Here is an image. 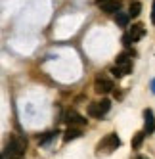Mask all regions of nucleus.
Instances as JSON below:
<instances>
[{"mask_svg": "<svg viewBox=\"0 0 155 159\" xmlns=\"http://www.w3.org/2000/svg\"><path fill=\"white\" fill-rule=\"evenodd\" d=\"M65 123H67L69 127H84V125H86V119L81 115L79 111L67 109V113H65Z\"/></svg>", "mask_w": 155, "mask_h": 159, "instance_id": "nucleus-7", "label": "nucleus"}, {"mask_svg": "<svg viewBox=\"0 0 155 159\" xmlns=\"http://www.w3.org/2000/svg\"><path fill=\"white\" fill-rule=\"evenodd\" d=\"M56 134H60V132H58V130H52V132H48V134H46V136H44V138L40 140V146H46V144H48L52 138H56Z\"/></svg>", "mask_w": 155, "mask_h": 159, "instance_id": "nucleus-14", "label": "nucleus"}, {"mask_svg": "<svg viewBox=\"0 0 155 159\" xmlns=\"http://www.w3.org/2000/svg\"><path fill=\"white\" fill-rule=\"evenodd\" d=\"M100 6H102V12H105V14H115V12L121 10V2H119V0H105V2L100 4Z\"/></svg>", "mask_w": 155, "mask_h": 159, "instance_id": "nucleus-9", "label": "nucleus"}, {"mask_svg": "<svg viewBox=\"0 0 155 159\" xmlns=\"http://www.w3.org/2000/svg\"><path fill=\"white\" fill-rule=\"evenodd\" d=\"M144 130L148 134H151L155 130V117H153V111L149 107L144 109Z\"/></svg>", "mask_w": 155, "mask_h": 159, "instance_id": "nucleus-8", "label": "nucleus"}, {"mask_svg": "<svg viewBox=\"0 0 155 159\" xmlns=\"http://www.w3.org/2000/svg\"><path fill=\"white\" fill-rule=\"evenodd\" d=\"M119 146H121V138L117 136V132H109V134H105L104 138L98 142V146H96V155L98 157L111 155Z\"/></svg>", "mask_w": 155, "mask_h": 159, "instance_id": "nucleus-2", "label": "nucleus"}, {"mask_svg": "<svg viewBox=\"0 0 155 159\" xmlns=\"http://www.w3.org/2000/svg\"><path fill=\"white\" fill-rule=\"evenodd\" d=\"M128 56H132L130 52H123V54H119V58H117V63L111 67V73H113V77H117V79H123L125 75H128L130 71H132V61H130V58Z\"/></svg>", "mask_w": 155, "mask_h": 159, "instance_id": "nucleus-3", "label": "nucleus"}, {"mask_svg": "<svg viewBox=\"0 0 155 159\" xmlns=\"http://www.w3.org/2000/svg\"><path fill=\"white\" fill-rule=\"evenodd\" d=\"M151 23L155 25V0H153V6H151Z\"/></svg>", "mask_w": 155, "mask_h": 159, "instance_id": "nucleus-15", "label": "nucleus"}, {"mask_svg": "<svg viewBox=\"0 0 155 159\" xmlns=\"http://www.w3.org/2000/svg\"><path fill=\"white\" fill-rule=\"evenodd\" d=\"M81 136H82L81 127H69L67 130H65V134H63V142L67 144V142H71V140H75V138H81Z\"/></svg>", "mask_w": 155, "mask_h": 159, "instance_id": "nucleus-10", "label": "nucleus"}, {"mask_svg": "<svg viewBox=\"0 0 155 159\" xmlns=\"http://www.w3.org/2000/svg\"><path fill=\"white\" fill-rule=\"evenodd\" d=\"M113 88H115L113 81L105 73H98L96 75V79H94V90H96L98 94H109Z\"/></svg>", "mask_w": 155, "mask_h": 159, "instance_id": "nucleus-5", "label": "nucleus"}, {"mask_svg": "<svg viewBox=\"0 0 155 159\" xmlns=\"http://www.w3.org/2000/svg\"><path fill=\"white\" fill-rule=\"evenodd\" d=\"M140 12H142V4H140V2H132V4H130V8H128L130 17H138V16H140Z\"/></svg>", "mask_w": 155, "mask_h": 159, "instance_id": "nucleus-13", "label": "nucleus"}, {"mask_svg": "<svg viewBox=\"0 0 155 159\" xmlns=\"http://www.w3.org/2000/svg\"><path fill=\"white\" fill-rule=\"evenodd\" d=\"M105 2V0H98V4H104Z\"/></svg>", "mask_w": 155, "mask_h": 159, "instance_id": "nucleus-18", "label": "nucleus"}, {"mask_svg": "<svg viewBox=\"0 0 155 159\" xmlns=\"http://www.w3.org/2000/svg\"><path fill=\"white\" fill-rule=\"evenodd\" d=\"M138 159H148V157H146V155H140V157H138Z\"/></svg>", "mask_w": 155, "mask_h": 159, "instance_id": "nucleus-17", "label": "nucleus"}, {"mask_svg": "<svg viewBox=\"0 0 155 159\" xmlns=\"http://www.w3.org/2000/svg\"><path fill=\"white\" fill-rule=\"evenodd\" d=\"M109 109H111V102L107 98L100 100V102H92V104H88V115L90 117H96V119H102L104 115H107Z\"/></svg>", "mask_w": 155, "mask_h": 159, "instance_id": "nucleus-4", "label": "nucleus"}, {"mask_svg": "<svg viewBox=\"0 0 155 159\" xmlns=\"http://www.w3.org/2000/svg\"><path fill=\"white\" fill-rule=\"evenodd\" d=\"M27 152V140L19 134H12L2 152V159H21Z\"/></svg>", "mask_w": 155, "mask_h": 159, "instance_id": "nucleus-1", "label": "nucleus"}, {"mask_svg": "<svg viewBox=\"0 0 155 159\" xmlns=\"http://www.w3.org/2000/svg\"><path fill=\"white\" fill-rule=\"evenodd\" d=\"M146 130H140V132H136L134 134V138H132V150H138V148L142 146V142H144V138H146Z\"/></svg>", "mask_w": 155, "mask_h": 159, "instance_id": "nucleus-11", "label": "nucleus"}, {"mask_svg": "<svg viewBox=\"0 0 155 159\" xmlns=\"http://www.w3.org/2000/svg\"><path fill=\"white\" fill-rule=\"evenodd\" d=\"M151 92L155 94V79H153V81H151Z\"/></svg>", "mask_w": 155, "mask_h": 159, "instance_id": "nucleus-16", "label": "nucleus"}, {"mask_svg": "<svg viewBox=\"0 0 155 159\" xmlns=\"http://www.w3.org/2000/svg\"><path fill=\"white\" fill-rule=\"evenodd\" d=\"M144 33H146V29H144V25L142 23H134L130 29H128V33L123 37V42H125V46H128V44H132V42H138L142 37H144Z\"/></svg>", "mask_w": 155, "mask_h": 159, "instance_id": "nucleus-6", "label": "nucleus"}, {"mask_svg": "<svg viewBox=\"0 0 155 159\" xmlns=\"http://www.w3.org/2000/svg\"><path fill=\"white\" fill-rule=\"evenodd\" d=\"M128 19H130V14H125V12H117V16H115V21L119 27H126Z\"/></svg>", "mask_w": 155, "mask_h": 159, "instance_id": "nucleus-12", "label": "nucleus"}]
</instances>
